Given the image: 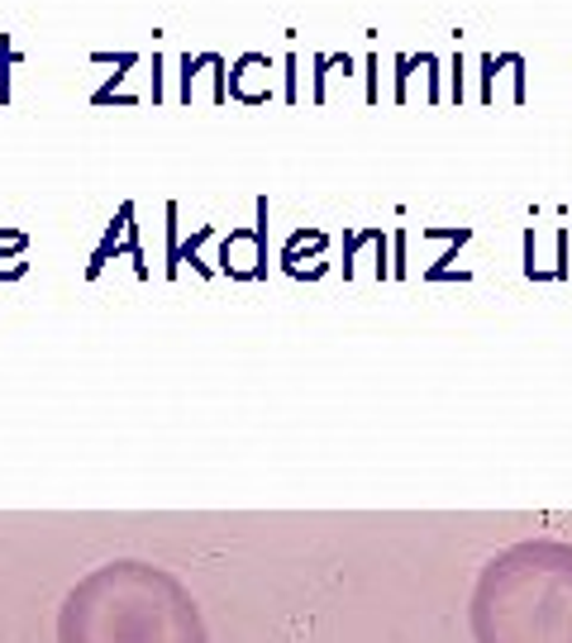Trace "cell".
<instances>
[{
  "label": "cell",
  "mask_w": 572,
  "mask_h": 643,
  "mask_svg": "<svg viewBox=\"0 0 572 643\" xmlns=\"http://www.w3.org/2000/svg\"><path fill=\"white\" fill-rule=\"evenodd\" d=\"M286 95L296 101V58H286Z\"/></svg>",
  "instance_id": "7"
},
{
  "label": "cell",
  "mask_w": 572,
  "mask_h": 643,
  "mask_svg": "<svg viewBox=\"0 0 572 643\" xmlns=\"http://www.w3.org/2000/svg\"><path fill=\"white\" fill-rule=\"evenodd\" d=\"M58 643H211V630L177 572L110 558L62 596Z\"/></svg>",
  "instance_id": "1"
},
{
  "label": "cell",
  "mask_w": 572,
  "mask_h": 643,
  "mask_svg": "<svg viewBox=\"0 0 572 643\" xmlns=\"http://www.w3.org/2000/svg\"><path fill=\"white\" fill-rule=\"evenodd\" d=\"M511 62H515V53H487L482 58V101H491V95H497V76L505 72V68H511Z\"/></svg>",
  "instance_id": "4"
},
{
  "label": "cell",
  "mask_w": 572,
  "mask_h": 643,
  "mask_svg": "<svg viewBox=\"0 0 572 643\" xmlns=\"http://www.w3.org/2000/svg\"><path fill=\"white\" fill-rule=\"evenodd\" d=\"M458 95H463V53L453 58V101H458Z\"/></svg>",
  "instance_id": "6"
},
{
  "label": "cell",
  "mask_w": 572,
  "mask_h": 643,
  "mask_svg": "<svg viewBox=\"0 0 572 643\" xmlns=\"http://www.w3.org/2000/svg\"><path fill=\"white\" fill-rule=\"evenodd\" d=\"M10 62H14V43L10 34H0V101H10Z\"/></svg>",
  "instance_id": "5"
},
{
  "label": "cell",
  "mask_w": 572,
  "mask_h": 643,
  "mask_svg": "<svg viewBox=\"0 0 572 643\" xmlns=\"http://www.w3.org/2000/svg\"><path fill=\"white\" fill-rule=\"evenodd\" d=\"M229 95L238 101H263V95H273V58L267 53H244L229 68Z\"/></svg>",
  "instance_id": "3"
},
{
  "label": "cell",
  "mask_w": 572,
  "mask_h": 643,
  "mask_svg": "<svg viewBox=\"0 0 572 643\" xmlns=\"http://www.w3.org/2000/svg\"><path fill=\"white\" fill-rule=\"evenodd\" d=\"M472 643H572V543L539 534L482 562L468 601Z\"/></svg>",
  "instance_id": "2"
}]
</instances>
